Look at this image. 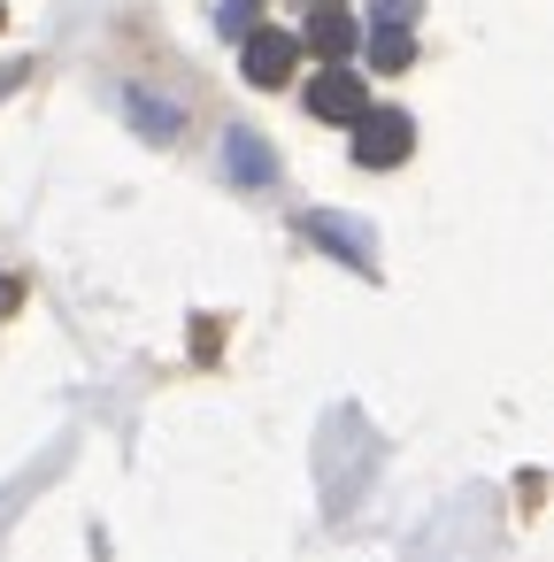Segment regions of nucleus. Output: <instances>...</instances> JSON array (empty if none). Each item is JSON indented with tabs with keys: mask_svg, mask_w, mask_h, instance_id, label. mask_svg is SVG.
<instances>
[{
	"mask_svg": "<svg viewBox=\"0 0 554 562\" xmlns=\"http://www.w3.org/2000/svg\"><path fill=\"white\" fill-rule=\"evenodd\" d=\"M408 147H416V124H408L400 109H377V101H370V109L354 116V162H362V170H393Z\"/></svg>",
	"mask_w": 554,
	"mask_h": 562,
	"instance_id": "obj_1",
	"label": "nucleus"
},
{
	"mask_svg": "<svg viewBox=\"0 0 554 562\" xmlns=\"http://www.w3.org/2000/svg\"><path fill=\"white\" fill-rule=\"evenodd\" d=\"M293 63H301V40H293V32L255 24V32L239 40V70H247V86H285V78H293Z\"/></svg>",
	"mask_w": 554,
	"mask_h": 562,
	"instance_id": "obj_2",
	"label": "nucleus"
},
{
	"mask_svg": "<svg viewBox=\"0 0 554 562\" xmlns=\"http://www.w3.org/2000/svg\"><path fill=\"white\" fill-rule=\"evenodd\" d=\"M301 232H308L316 247H331L347 270H370V262H377V239H370V224H354V216H339V209H308V216H301Z\"/></svg>",
	"mask_w": 554,
	"mask_h": 562,
	"instance_id": "obj_3",
	"label": "nucleus"
},
{
	"mask_svg": "<svg viewBox=\"0 0 554 562\" xmlns=\"http://www.w3.org/2000/svg\"><path fill=\"white\" fill-rule=\"evenodd\" d=\"M370 109V86L347 70V63H324V78L308 86V116H324V124H354Z\"/></svg>",
	"mask_w": 554,
	"mask_h": 562,
	"instance_id": "obj_4",
	"label": "nucleus"
},
{
	"mask_svg": "<svg viewBox=\"0 0 554 562\" xmlns=\"http://www.w3.org/2000/svg\"><path fill=\"white\" fill-rule=\"evenodd\" d=\"M224 170L231 186H278V155L262 132H224Z\"/></svg>",
	"mask_w": 554,
	"mask_h": 562,
	"instance_id": "obj_5",
	"label": "nucleus"
},
{
	"mask_svg": "<svg viewBox=\"0 0 554 562\" xmlns=\"http://www.w3.org/2000/svg\"><path fill=\"white\" fill-rule=\"evenodd\" d=\"M124 116H132V124H139V132L155 139V147L185 132V109H178V101H162L155 86H124Z\"/></svg>",
	"mask_w": 554,
	"mask_h": 562,
	"instance_id": "obj_6",
	"label": "nucleus"
},
{
	"mask_svg": "<svg viewBox=\"0 0 554 562\" xmlns=\"http://www.w3.org/2000/svg\"><path fill=\"white\" fill-rule=\"evenodd\" d=\"M354 40H362V32H354V16L316 9V24H308V40H301V47H316L324 63H347V55H354Z\"/></svg>",
	"mask_w": 554,
	"mask_h": 562,
	"instance_id": "obj_7",
	"label": "nucleus"
},
{
	"mask_svg": "<svg viewBox=\"0 0 554 562\" xmlns=\"http://www.w3.org/2000/svg\"><path fill=\"white\" fill-rule=\"evenodd\" d=\"M216 24H224L231 40H247V32L262 24V0H224V9H216Z\"/></svg>",
	"mask_w": 554,
	"mask_h": 562,
	"instance_id": "obj_8",
	"label": "nucleus"
},
{
	"mask_svg": "<svg viewBox=\"0 0 554 562\" xmlns=\"http://www.w3.org/2000/svg\"><path fill=\"white\" fill-rule=\"evenodd\" d=\"M370 55H377V70H400L416 47H408V32H370Z\"/></svg>",
	"mask_w": 554,
	"mask_h": 562,
	"instance_id": "obj_9",
	"label": "nucleus"
},
{
	"mask_svg": "<svg viewBox=\"0 0 554 562\" xmlns=\"http://www.w3.org/2000/svg\"><path fill=\"white\" fill-rule=\"evenodd\" d=\"M408 16H416V0H377V9H370V32H408Z\"/></svg>",
	"mask_w": 554,
	"mask_h": 562,
	"instance_id": "obj_10",
	"label": "nucleus"
},
{
	"mask_svg": "<svg viewBox=\"0 0 554 562\" xmlns=\"http://www.w3.org/2000/svg\"><path fill=\"white\" fill-rule=\"evenodd\" d=\"M324 9H339V0H324Z\"/></svg>",
	"mask_w": 554,
	"mask_h": 562,
	"instance_id": "obj_11",
	"label": "nucleus"
}]
</instances>
